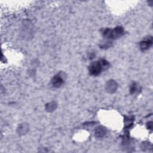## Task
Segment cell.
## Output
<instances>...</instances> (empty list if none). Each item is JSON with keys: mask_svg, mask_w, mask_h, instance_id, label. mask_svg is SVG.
Here are the masks:
<instances>
[{"mask_svg": "<svg viewBox=\"0 0 153 153\" xmlns=\"http://www.w3.org/2000/svg\"><path fill=\"white\" fill-rule=\"evenodd\" d=\"M27 130H28V126L25 124H23L20 125V126L18 129L19 133L22 134H25L27 131Z\"/></svg>", "mask_w": 153, "mask_h": 153, "instance_id": "obj_7", "label": "cell"}, {"mask_svg": "<svg viewBox=\"0 0 153 153\" xmlns=\"http://www.w3.org/2000/svg\"><path fill=\"white\" fill-rule=\"evenodd\" d=\"M124 33V29L121 26H118L113 29L106 28L103 30L102 32V34L103 36L107 39H117L121 36H122Z\"/></svg>", "mask_w": 153, "mask_h": 153, "instance_id": "obj_2", "label": "cell"}, {"mask_svg": "<svg viewBox=\"0 0 153 153\" xmlns=\"http://www.w3.org/2000/svg\"><path fill=\"white\" fill-rule=\"evenodd\" d=\"M109 66V63L105 59L92 62L89 66V72L91 75L97 76L99 75L102 71Z\"/></svg>", "mask_w": 153, "mask_h": 153, "instance_id": "obj_1", "label": "cell"}, {"mask_svg": "<svg viewBox=\"0 0 153 153\" xmlns=\"http://www.w3.org/2000/svg\"><path fill=\"white\" fill-rule=\"evenodd\" d=\"M56 108V104L55 103V102H50L49 103H48L46 106H45V108H46V110L48 111H53L54 110V109Z\"/></svg>", "mask_w": 153, "mask_h": 153, "instance_id": "obj_8", "label": "cell"}, {"mask_svg": "<svg viewBox=\"0 0 153 153\" xmlns=\"http://www.w3.org/2000/svg\"><path fill=\"white\" fill-rule=\"evenodd\" d=\"M152 44V38L151 36H148L146 39L143 40L140 43V48L142 51H145L148 50Z\"/></svg>", "mask_w": 153, "mask_h": 153, "instance_id": "obj_4", "label": "cell"}, {"mask_svg": "<svg viewBox=\"0 0 153 153\" xmlns=\"http://www.w3.org/2000/svg\"><path fill=\"white\" fill-rule=\"evenodd\" d=\"M137 88V85L135 83H133L131 86H130V93H134Z\"/></svg>", "mask_w": 153, "mask_h": 153, "instance_id": "obj_9", "label": "cell"}, {"mask_svg": "<svg viewBox=\"0 0 153 153\" xmlns=\"http://www.w3.org/2000/svg\"><path fill=\"white\" fill-rule=\"evenodd\" d=\"M106 133L105 128L102 126L97 127L95 130V136L97 137H102Z\"/></svg>", "mask_w": 153, "mask_h": 153, "instance_id": "obj_6", "label": "cell"}, {"mask_svg": "<svg viewBox=\"0 0 153 153\" xmlns=\"http://www.w3.org/2000/svg\"><path fill=\"white\" fill-rule=\"evenodd\" d=\"M117 88V84L115 81L110 80L107 82L106 85V90L108 92L112 93L115 91Z\"/></svg>", "mask_w": 153, "mask_h": 153, "instance_id": "obj_5", "label": "cell"}, {"mask_svg": "<svg viewBox=\"0 0 153 153\" xmlns=\"http://www.w3.org/2000/svg\"><path fill=\"white\" fill-rule=\"evenodd\" d=\"M65 82V75L63 73H59L54 75L51 79V84L54 87H60Z\"/></svg>", "mask_w": 153, "mask_h": 153, "instance_id": "obj_3", "label": "cell"}]
</instances>
